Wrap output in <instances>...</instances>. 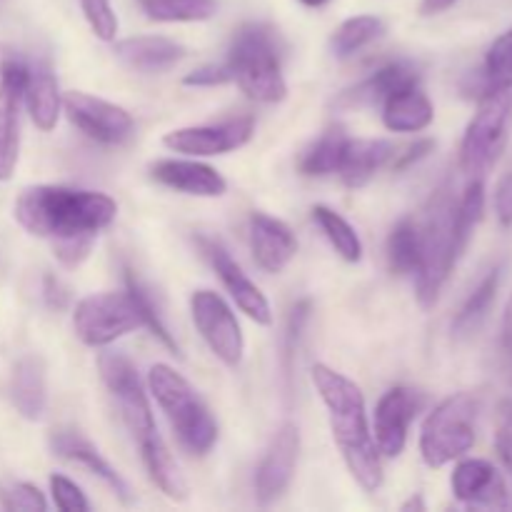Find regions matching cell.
<instances>
[{
	"label": "cell",
	"instance_id": "obj_1",
	"mask_svg": "<svg viewBox=\"0 0 512 512\" xmlns=\"http://www.w3.org/2000/svg\"><path fill=\"white\" fill-rule=\"evenodd\" d=\"M13 213L20 228L53 243L55 258L65 268H78L100 230L115 220L118 203L98 190L33 185L18 195Z\"/></svg>",
	"mask_w": 512,
	"mask_h": 512
},
{
	"label": "cell",
	"instance_id": "obj_2",
	"mask_svg": "<svg viewBox=\"0 0 512 512\" xmlns=\"http://www.w3.org/2000/svg\"><path fill=\"white\" fill-rule=\"evenodd\" d=\"M313 383L328 408L330 430L350 475L358 480L360 488L375 493L383 485V463L368 425L363 390L343 373H335L323 363L313 365Z\"/></svg>",
	"mask_w": 512,
	"mask_h": 512
},
{
	"label": "cell",
	"instance_id": "obj_3",
	"mask_svg": "<svg viewBox=\"0 0 512 512\" xmlns=\"http://www.w3.org/2000/svg\"><path fill=\"white\" fill-rule=\"evenodd\" d=\"M280 35L268 23H245L233 35L228 48L230 80L255 103H280L288 95L280 65Z\"/></svg>",
	"mask_w": 512,
	"mask_h": 512
},
{
	"label": "cell",
	"instance_id": "obj_4",
	"mask_svg": "<svg viewBox=\"0 0 512 512\" xmlns=\"http://www.w3.org/2000/svg\"><path fill=\"white\" fill-rule=\"evenodd\" d=\"M148 393L168 418L180 448L190 455H208L218 443V420L200 400L193 385L170 365H153L148 370Z\"/></svg>",
	"mask_w": 512,
	"mask_h": 512
},
{
	"label": "cell",
	"instance_id": "obj_5",
	"mask_svg": "<svg viewBox=\"0 0 512 512\" xmlns=\"http://www.w3.org/2000/svg\"><path fill=\"white\" fill-rule=\"evenodd\" d=\"M455 200L450 185H443L428 203L420 225V263L415 270V288L423 308H433L450 273L463 258L455 240Z\"/></svg>",
	"mask_w": 512,
	"mask_h": 512
},
{
	"label": "cell",
	"instance_id": "obj_6",
	"mask_svg": "<svg viewBox=\"0 0 512 512\" xmlns=\"http://www.w3.org/2000/svg\"><path fill=\"white\" fill-rule=\"evenodd\" d=\"M512 130V83L493 85L480 93V105L470 120L460 145V168L473 178H483L500 160Z\"/></svg>",
	"mask_w": 512,
	"mask_h": 512
},
{
	"label": "cell",
	"instance_id": "obj_7",
	"mask_svg": "<svg viewBox=\"0 0 512 512\" xmlns=\"http://www.w3.org/2000/svg\"><path fill=\"white\" fill-rule=\"evenodd\" d=\"M475 420L478 400L470 393H455L445 398L425 418L420 433V455L430 468H443L470 453L475 445Z\"/></svg>",
	"mask_w": 512,
	"mask_h": 512
},
{
	"label": "cell",
	"instance_id": "obj_8",
	"mask_svg": "<svg viewBox=\"0 0 512 512\" xmlns=\"http://www.w3.org/2000/svg\"><path fill=\"white\" fill-rule=\"evenodd\" d=\"M98 370L110 398L118 405V413L123 418L125 428L133 435L138 448H145V445L160 440L153 408H150L148 393H145L143 383H140L135 365L120 353H103L98 358Z\"/></svg>",
	"mask_w": 512,
	"mask_h": 512
},
{
	"label": "cell",
	"instance_id": "obj_9",
	"mask_svg": "<svg viewBox=\"0 0 512 512\" xmlns=\"http://www.w3.org/2000/svg\"><path fill=\"white\" fill-rule=\"evenodd\" d=\"M138 328H143V318L128 290L88 295L73 310V330L88 348H105Z\"/></svg>",
	"mask_w": 512,
	"mask_h": 512
},
{
	"label": "cell",
	"instance_id": "obj_10",
	"mask_svg": "<svg viewBox=\"0 0 512 512\" xmlns=\"http://www.w3.org/2000/svg\"><path fill=\"white\" fill-rule=\"evenodd\" d=\"M190 315L210 353L228 368H238L245 355V338L230 305L213 290H195Z\"/></svg>",
	"mask_w": 512,
	"mask_h": 512
},
{
	"label": "cell",
	"instance_id": "obj_11",
	"mask_svg": "<svg viewBox=\"0 0 512 512\" xmlns=\"http://www.w3.org/2000/svg\"><path fill=\"white\" fill-rule=\"evenodd\" d=\"M255 133V120L250 115H238L223 123L190 125L165 133L163 145L173 153L188 155V158H213V155L233 153L243 148Z\"/></svg>",
	"mask_w": 512,
	"mask_h": 512
},
{
	"label": "cell",
	"instance_id": "obj_12",
	"mask_svg": "<svg viewBox=\"0 0 512 512\" xmlns=\"http://www.w3.org/2000/svg\"><path fill=\"white\" fill-rule=\"evenodd\" d=\"M63 110L70 123L95 143L120 145L135 130L128 110L95 95L80 93V90H70L63 95Z\"/></svg>",
	"mask_w": 512,
	"mask_h": 512
},
{
	"label": "cell",
	"instance_id": "obj_13",
	"mask_svg": "<svg viewBox=\"0 0 512 512\" xmlns=\"http://www.w3.org/2000/svg\"><path fill=\"white\" fill-rule=\"evenodd\" d=\"M425 405V395L420 390L398 385L390 388L375 405L373 440L383 458H398L408 445V433L413 420Z\"/></svg>",
	"mask_w": 512,
	"mask_h": 512
},
{
	"label": "cell",
	"instance_id": "obj_14",
	"mask_svg": "<svg viewBox=\"0 0 512 512\" xmlns=\"http://www.w3.org/2000/svg\"><path fill=\"white\" fill-rule=\"evenodd\" d=\"M30 65L5 60L0 65V180H10L20 155V103L28 83Z\"/></svg>",
	"mask_w": 512,
	"mask_h": 512
},
{
	"label": "cell",
	"instance_id": "obj_15",
	"mask_svg": "<svg viewBox=\"0 0 512 512\" xmlns=\"http://www.w3.org/2000/svg\"><path fill=\"white\" fill-rule=\"evenodd\" d=\"M198 245L200 250H203L205 258H208V263L213 265L215 275L220 278L223 288L228 290L233 303L240 308V313H245L258 325L273 323V310H270L268 298H265L263 290L248 278V273L235 263L233 255L213 238H198Z\"/></svg>",
	"mask_w": 512,
	"mask_h": 512
},
{
	"label": "cell",
	"instance_id": "obj_16",
	"mask_svg": "<svg viewBox=\"0 0 512 512\" xmlns=\"http://www.w3.org/2000/svg\"><path fill=\"white\" fill-rule=\"evenodd\" d=\"M300 455V433L293 423L280 425L270 443L268 453L260 460V468L255 473V495L263 505L275 503L285 490L290 488L295 478Z\"/></svg>",
	"mask_w": 512,
	"mask_h": 512
},
{
	"label": "cell",
	"instance_id": "obj_17",
	"mask_svg": "<svg viewBox=\"0 0 512 512\" xmlns=\"http://www.w3.org/2000/svg\"><path fill=\"white\" fill-rule=\"evenodd\" d=\"M450 488L460 503L473 505V508H508L510 505L505 478L488 460H460L450 478Z\"/></svg>",
	"mask_w": 512,
	"mask_h": 512
},
{
	"label": "cell",
	"instance_id": "obj_18",
	"mask_svg": "<svg viewBox=\"0 0 512 512\" xmlns=\"http://www.w3.org/2000/svg\"><path fill=\"white\" fill-rule=\"evenodd\" d=\"M250 250L265 273H283L298 253V240L283 220L265 213H253L248 220Z\"/></svg>",
	"mask_w": 512,
	"mask_h": 512
},
{
	"label": "cell",
	"instance_id": "obj_19",
	"mask_svg": "<svg viewBox=\"0 0 512 512\" xmlns=\"http://www.w3.org/2000/svg\"><path fill=\"white\" fill-rule=\"evenodd\" d=\"M150 175L160 185L195 198H220L228 190L223 175L210 165L190 158H163L150 165Z\"/></svg>",
	"mask_w": 512,
	"mask_h": 512
},
{
	"label": "cell",
	"instance_id": "obj_20",
	"mask_svg": "<svg viewBox=\"0 0 512 512\" xmlns=\"http://www.w3.org/2000/svg\"><path fill=\"white\" fill-rule=\"evenodd\" d=\"M50 448H53V453L58 455V458L80 465V468H85L88 473H93L95 478L103 480L123 503H133V490H130V485L125 483L123 475L98 453V448H95L88 438H83V435L75 433V430H55V433L50 435Z\"/></svg>",
	"mask_w": 512,
	"mask_h": 512
},
{
	"label": "cell",
	"instance_id": "obj_21",
	"mask_svg": "<svg viewBox=\"0 0 512 512\" xmlns=\"http://www.w3.org/2000/svg\"><path fill=\"white\" fill-rule=\"evenodd\" d=\"M420 85V73L410 63H390L385 68L375 70L370 78L358 83L355 88L345 90L338 98V108H365V105H383L390 95L400 93L405 88Z\"/></svg>",
	"mask_w": 512,
	"mask_h": 512
},
{
	"label": "cell",
	"instance_id": "obj_22",
	"mask_svg": "<svg viewBox=\"0 0 512 512\" xmlns=\"http://www.w3.org/2000/svg\"><path fill=\"white\" fill-rule=\"evenodd\" d=\"M185 45L163 35H138L115 43V55L140 73H163L185 58Z\"/></svg>",
	"mask_w": 512,
	"mask_h": 512
},
{
	"label": "cell",
	"instance_id": "obj_23",
	"mask_svg": "<svg viewBox=\"0 0 512 512\" xmlns=\"http://www.w3.org/2000/svg\"><path fill=\"white\" fill-rule=\"evenodd\" d=\"M395 158V145L380 138H348L338 175L348 188H363Z\"/></svg>",
	"mask_w": 512,
	"mask_h": 512
},
{
	"label": "cell",
	"instance_id": "obj_24",
	"mask_svg": "<svg viewBox=\"0 0 512 512\" xmlns=\"http://www.w3.org/2000/svg\"><path fill=\"white\" fill-rule=\"evenodd\" d=\"M435 120L433 100L420 85L390 95L383 103V123L390 133H420Z\"/></svg>",
	"mask_w": 512,
	"mask_h": 512
},
{
	"label": "cell",
	"instance_id": "obj_25",
	"mask_svg": "<svg viewBox=\"0 0 512 512\" xmlns=\"http://www.w3.org/2000/svg\"><path fill=\"white\" fill-rule=\"evenodd\" d=\"M10 398L15 410L25 420H40L48 405V390H45V365L38 355H25L18 360L10 380Z\"/></svg>",
	"mask_w": 512,
	"mask_h": 512
},
{
	"label": "cell",
	"instance_id": "obj_26",
	"mask_svg": "<svg viewBox=\"0 0 512 512\" xmlns=\"http://www.w3.org/2000/svg\"><path fill=\"white\" fill-rule=\"evenodd\" d=\"M23 100L28 105V113L33 118L35 128L43 133L58 125L60 113H63V93L58 88V80L48 68H30L28 83H25Z\"/></svg>",
	"mask_w": 512,
	"mask_h": 512
},
{
	"label": "cell",
	"instance_id": "obj_27",
	"mask_svg": "<svg viewBox=\"0 0 512 512\" xmlns=\"http://www.w3.org/2000/svg\"><path fill=\"white\" fill-rule=\"evenodd\" d=\"M140 458H143L150 480L158 485L165 498L178 500V503L188 498V483H185L183 470H180L178 460L173 458V453H170L163 438L140 448Z\"/></svg>",
	"mask_w": 512,
	"mask_h": 512
},
{
	"label": "cell",
	"instance_id": "obj_28",
	"mask_svg": "<svg viewBox=\"0 0 512 512\" xmlns=\"http://www.w3.org/2000/svg\"><path fill=\"white\" fill-rule=\"evenodd\" d=\"M348 145V135L340 125H330L298 160V168L303 175L310 178H325V175L338 173L340 160H343V150Z\"/></svg>",
	"mask_w": 512,
	"mask_h": 512
},
{
	"label": "cell",
	"instance_id": "obj_29",
	"mask_svg": "<svg viewBox=\"0 0 512 512\" xmlns=\"http://www.w3.org/2000/svg\"><path fill=\"white\" fill-rule=\"evenodd\" d=\"M500 278H503V268H493L483 280H480L478 288L468 295V300L463 303L460 313L455 315L453 323V333L458 335V338L473 335L475 330L483 325V320L488 318L490 308H493L495 298H498Z\"/></svg>",
	"mask_w": 512,
	"mask_h": 512
},
{
	"label": "cell",
	"instance_id": "obj_30",
	"mask_svg": "<svg viewBox=\"0 0 512 512\" xmlns=\"http://www.w3.org/2000/svg\"><path fill=\"white\" fill-rule=\"evenodd\" d=\"M313 220L323 230V235L328 238V243L333 245L340 258L348 260V263H360L363 260V240H360V235L355 233V228L343 215L335 213L328 205H315Z\"/></svg>",
	"mask_w": 512,
	"mask_h": 512
},
{
	"label": "cell",
	"instance_id": "obj_31",
	"mask_svg": "<svg viewBox=\"0 0 512 512\" xmlns=\"http://www.w3.org/2000/svg\"><path fill=\"white\" fill-rule=\"evenodd\" d=\"M388 265L395 275H415L420 263V225L403 218L388 235Z\"/></svg>",
	"mask_w": 512,
	"mask_h": 512
},
{
	"label": "cell",
	"instance_id": "obj_32",
	"mask_svg": "<svg viewBox=\"0 0 512 512\" xmlns=\"http://www.w3.org/2000/svg\"><path fill=\"white\" fill-rule=\"evenodd\" d=\"M383 33L385 23L380 18H375V15H355V18H348L335 28L333 38H330V50H333L335 58H350L358 50H363L365 45L378 40Z\"/></svg>",
	"mask_w": 512,
	"mask_h": 512
},
{
	"label": "cell",
	"instance_id": "obj_33",
	"mask_svg": "<svg viewBox=\"0 0 512 512\" xmlns=\"http://www.w3.org/2000/svg\"><path fill=\"white\" fill-rule=\"evenodd\" d=\"M155 23H200L218 13V0H138Z\"/></svg>",
	"mask_w": 512,
	"mask_h": 512
},
{
	"label": "cell",
	"instance_id": "obj_34",
	"mask_svg": "<svg viewBox=\"0 0 512 512\" xmlns=\"http://www.w3.org/2000/svg\"><path fill=\"white\" fill-rule=\"evenodd\" d=\"M485 213V185L483 178H473L465 188L463 198L455 205V240H458L460 255L468 250L475 228L480 225Z\"/></svg>",
	"mask_w": 512,
	"mask_h": 512
},
{
	"label": "cell",
	"instance_id": "obj_35",
	"mask_svg": "<svg viewBox=\"0 0 512 512\" xmlns=\"http://www.w3.org/2000/svg\"><path fill=\"white\" fill-rule=\"evenodd\" d=\"M125 285H128V293L133 295L135 303H138V310H140V318H143V328H148L150 333L155 335V338L160 340V343L165 345L168 350H173L175 355H180V348L178 343H175L173 333L168 330V325L163 323V318H160L158 308H155L153 303V295H150V290L145 288L143 283L138 280V275L133 273V270H125Z\"/></svg>",
	"mask_w": 512,
	"mask_h": 512
},
{
	"label": "cell",
	"instance_id": "obj_36",
	"mask_svg": "<svg viewBox=\"0 0 512 512\" xmlns=\"http://www.w3.org/2000/svg\"><path fill=\"white\" fill-rule=\"evenodd\" d=\"M503 83H512V28L490 45L483 65V93Z\"/></svg>",
	"mask_w": 512,
	"mask_h": 512
},
{
	"label": "cell",
	"instance_id": "obj_37",
	"mask_svg": "<svg viewBox=\"0 0 512 512\" xmlns=\"http://www.w3.org/2000/svg\"><path fill=\"white\" fill-rule=\"evenodd\" d=\"M0 505L10 512H43L48 510V500L43 498L35 485L30 483H13L0 490Z\"/></svg>",
	"mask_w": 512,
	"mask_h": 512
},
{
	"label": "cell",
	"instance_id": "obj_38",
	"mask_svg": "<svg viewBox=\"0 0 512 512\" xmlns=\"http://www.w3.org/2000/svg\"><path fill=\"white\" fill-rule=\"evenodd\" d=\"M80 5H83L90 30L100 40H115V35H118V15H115L110 0H80Z\"/></svg>",
	"mask_w": 512,
	"mask_h": 512
},
{
	"label": "cell",
	"instance_id": "obj_39",
	"mask_svg": "<svg viewBox=\"0 0 512 512\" xmlns=\"http://www.w3.org/2000/svg\"><path fill=\"white\" fill-rule=\"evenodd\" d=\"M50 495L55 508L63 512H88L90 503L83 490L65 475H50Z\"/></svg>",
	"mask_w": 512,
	"mask_h": 512
},
{
	"label": "cell",
	"instance_id": "obj_40",
	"mask_svg": "<svg viewBox=\"0 0 512 512\" xmlns=\"http://www.w3.org/2000/svg\"><path fill=\"white\" fill-rule=\"evenodd\" d=\"M308 320H310V300H300V303L290 310L288 333H285V360H288V370H290V363H293L295 348H298V340L300 335H303V328Z\"/></svg>",
	"mask_w": 512,
	"mask_h": 512
},
{
	"label": "cell",
	"instance_id": "obj_41",
	"mask_svg": "<svg viewBox=\"0 0 512 512\" xmlns=\"http://www.w3.org/2000/svg\"><path fill=\"white\" fill-rule=\"evenodd\" d=\"M230 83V70L225 63L218 65H203V68L193 70L183 78V85H190V88H215V85H225Z\"/></svg>",
	"mask_w": 512,
	"mask_h": 512
},
{
	"label": "cell",
	"instance_id": "obj_42",
	"mask_svg": "<svg viewBox=\"0 0 512 512\" xmlns=\"http://www.w3.org/2000/svg\"><path fill=\"white\" fill-rule=\"evenodd\" d=\"M495 213L505 228H512V173L505 175L495 190Z\"/></svg>",
	"mask_w": 512,
	"mask_h": 512
},
{
	"label": "cell",
	"instance_id": "obj_43",
	"mask_svg": "<svg viewBox=\"0 0 512 512\" xmlns=\"http://www.w3.org/2000/svg\"><path fill=\"white\" fill-rule=\"evenodd\" d=\"M435 148V140H418V143L415 145H410L408 150H405V153H395L398 155V160H395L393 163V168L395 170H403V168H410V165L413 163H418V160H423L425 155H430V150Z\"/></svg>",
	"mask_w": 512,
	"mask_h": 512
},
{
	"label": "cell",
	"instance_id": "obj_44",
	"mask_svg": "<svg viewBox=\"0 0 512 512\" xmlns=\"http://www.w3.org/2000/svg\"><path fill=\"white\" fill-rule=\"evenodd\" d=\"M503 370L505 378L512 383V300L505 310V320H503Z\"/></svg>",
	"mask_w": 512,
	"mask_h": 512
},
{
	"label": "cell",
	"instance_id": "obj_45",
	"mask_svg": "<svg viewBox=\"0 0 512 512\" xmlns=\"http://www.w3.org/2000/svg\"><path fill=\"white\" fill-rule=\"evenodd\" d=\"M495 445H498V453L503 458L505 468L512 473V423L505 420L498 430V438H495Z\"/></svg>",
	"mask_w": 512,
	"mask_h": 512
},
{
	"label": "cell",
	"instance_id": "obj_46",
	"mask_svg": "<svg viewBox=\"0 0 512 512\" xmlns=\"http://www.w3.org/2000/svg\"><path fill=\"white\" fill-rule=\"evenodd\" d=\"M45 300H48L50 308H63L68 303V293L55 278H45Z\"/></svg>",
	"mask_w": 512,
	"mask_h": 512
},
{
	"label": "cell",
	"instance_id": "obj_47",
	"mask_svg": "<svg viewBox=\"0 0 512 512\" xmlns=\"http://www.w3.org/2000/svg\"><path fill=\"white\" fill-rule=\"evenodd\" d=\"M455 3H458V0H423V3H420V13L438 15V13H445L448 8H453Z\"/></svg>",
	"mask_w": 512,
	"mask_h": 512
},
{
	"label": "cell",
	"instance_id": "obj_48",
	"mask_svg": "<svg viewBox=\"0 0 512 512\" xmlns=\"http://www.w3.org/2000/svg\"><path fill=\"white\" fill-rule=\"evenodd\" d=\"M403 510H405V512H408V510H425L423 498H420V495H415V498H410L408 503L403 505Z\"/></svg>",
	"mask_w": 512,
	"mask_h": 512
},
{
	"label": "cell",
	"instance_id": "obj_49",
	"mask_svg": "<svg viewBox=\"0 0 512 512\" xmlns=\"http://www.w3.org/2000/svg\"><path fill=\"white\" fill-rule=\"evenodd\" d=\"M300 3L308 5V8H323V5L328 3V0H300Z\"/></svg>",
	"mask_w": 512,
	"mask_h": 512
},
{
	"label": "cell",
	"instance_id": "obj_50",
	"mask_svg": "<svg viewBox=\"0 0 512 512\" xmlns=\"http://www.w3.org/2000/svg\"><path fill=\"white\" fill-rule=\"evenodd\" d=\"M503 415H505V420H508V423H512V400H510V403L503 405Z\"/></svg>",
	"mask_w": 512,
	"mask_h": 512
}]
</instances>
